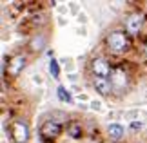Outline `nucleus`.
I'll return each instance as SVG.
<instances>
[{
    "label": "nucleus",
    "mask_w": 147,
    "mask_h": 143,
    "mask_svg": "<svg viewBox=\"0 0 147 143\" xmlns=\"http://www.w3.org/2000/svg\"><path fill=\"white\" fill-rule=\"evenodd\" d=\"M67 132H69L71 138H80V136H82V127H80V123H78V122H71L69 127H67Z\"/></svg>",
    "instance_id": "obj_10"
},
{
    "label": "nucleus",
    "mask_w": 147,
    "mask_h": 143,
    "mask_svg": "<svg viewBox=\"0 0 147 143\" xmlns=\"http://www.w3.org/2000/svg\"><path fill=\"white\" fill-rule=\"evenodd\" d=\"M105 45H107V51H109V53L123 54L131 47V40H129V35L125 31H111L105 38Z\"/></svg>",
    "instance_id": "obj_1"
},
{
    "label": "nucleus",
    "mask_w": 147,
    "mask_h": 143,
    "mask_svg": "<svg viewBox=\"0 0 147 143\" xmlns=\"http://www.w3.org/2000/svg\"><path fill=\"white\" fill-rule=\"evenodd\" d=\"M107 132H109V138L111 140H120L123 138V127L120 123H111L109 129H107Z\"/></svg>",
    "instance_id": "obj_9"
},
{
    "label": "nucleus",
    "mask_w": 147,
    "mask_h": 143,
    "mask_svg": "<svg viewBox=\"0 0 147 143\" xmlns=\"http://www.w3.org/2000/svg\"><path fill=\"white\" fill-rule=\"evenodd\" d=\"M56 93H58V98L62 101H65V103H71V94H69V91H65V87H60L56 89Z\"/></svg>",
    "instance_id": "obj_11"
},
{
    "label": "nucleus",
    "mask_w": 147,
    "mask_h": 143,
    "mask_svg": "<svg viewBox=\"0 0 147 143\" xmlns=\"http://www.w3.org/2000/svg\"><path fill=\"white\" fill-rule=\"evenodd\" d=\"M11 136H13V140L16 143H27V140H29V127H27V123L22 122V120L13 122V125H11Z\"/></svg>",
    "instance_id": "obj_3"
},
{
    "label": "nucleus",
    "mask_w": 147,
    "mask_h": 143,
    "mask_svg": "<svg viewBox=\"0 0 147 143\" xmlns=\"http://www.w3.org/2000/svg\"><path fill=\"white\" fill-rule=\"evenodd\" d=\"M144 53H145V56H147V40H145V44H144Z\"/></svg>",
    "instance_id": "obj_13"
},
{
    "label": "nucleus",
    "mask_w": 147,
    "mask_h": 143,
    "mask_svg": "<svg viewBox=\"0 0 147 143\" xmlns=\"http://www.w3.org/2000/svg\"><path fill=\"white\" fill-rule=\"evenodd\" d=\"M89 67H91V73L94 74V78H111L113 71H115L109 65V62H107L105 58H102V56L93 58L91 64H89Z\"/></svg>",
    "instance_id": "obj_2"
},
{
    "label": "nucleus",
    "mask_w": 147,
    "mask_h": 143,
    "mask_svg": "<svg viewBox=\"0 0 147 143\" xmlns=\"http://www.w3.org/2000/svg\"><path fill=\"white\" fill-rule=\"evenodd\" d=\"M111 83H113V93H122L127 87V73L123 71V67H115V71L111 74Z\"/></svg>",
    "instance_id": "obj_4"
},
{
    "label": "nucleus",
    "mask_w": 147,
    "mask_h": 143,
    "mask_svg": "<svg viewBox=\"0 0 147 143\" xmlns=\"http://www.w3.org/2000/svg\"><path fill=\"white\" fill-rule=\"evenodd\" d=\"M93 85L96 89V93H100L102 96H107V94L113 93L111 78H93Z\"/></svg>",
    "instance_id": "obj_8"
},
{
    "label": "nucleus",
    "mask_w": 147,
    "mask_h": 143,
    "mask_svg": "<svg viewBox=\"0 0 147 143\" xmlns=\"http://www.w3.org/2000/svg\"><path fill=\"white\" fill-rule=\"evenodd\" d=\"M49 73L53 74V78H58L60 76V67H58V62L51 58V64H49Z\"/></svg>",
    "instance_id": "obj_12"
},
{
    "label": "nucleus",
    "mask_w": 147,
    "mask_h": 143,
    "mask_svg": "<svg viewBox=\"0 0 147 143\" xmlns=\"http://www.w3.org/2000/svg\"><path fill=\"white\" fill-rule=\"evenodd\" d=\"M142 26H144V16L140 13H133L125 20V33L127 35H138Z\"/></svg>",
    "instance_id": "obj_5"
},
{
    "label": "nucleus",
    "mask_w": 147,
    "mask_h": 143,
    "mask_svg": "<svg viewBox=\"0 0 147 143\" xmlns=\"http://www.w3.org/2000/svg\"><path fill=\"white\" fill-rule=\"evenodd\" d=\"M24 67H26V56H24V54L13 56V58H11V62L7 64V69H9V74H11V76H18Z\"/></svg>",
    "instance_id": "obj_7"
},
{
    "label": "nucleus",
    "mask_w": 147,
    "mask_h": 143,
    "mask_svg": "<svg viewBox=\"0 0 147 143\" xmlns=\"http://www.w3.org/2000/svg\"><path fill=\"white\" fill-rule=\"evenodd\" d=\"M60 132H62L60 123L53 122V120H49V122H44V125L40 127V134H42L46 140H55L56 136H60Z\"/></svg>",
    "instance_id": "obj_6"
}]
</instances>
